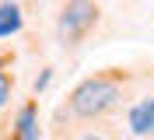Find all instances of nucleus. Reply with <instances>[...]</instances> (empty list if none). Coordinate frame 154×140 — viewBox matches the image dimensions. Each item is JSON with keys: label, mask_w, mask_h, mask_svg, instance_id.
I'll return each instance as SVG.
<instances>
[{"label": "nucleus", "mask_w": 154, "mask_h": 140, "mask_svg": "<svg viewBox=\"0 0 154 140\" xmlns=\"http://www.w3.org/2000/svg\"><path fill=\"white\" fill-rule=\"evenodd\" d=\"M21 28V7L18 4H0V39L14 35Z\"/></svg>", "instance_id": "obj_5"}, {"label": "nucleus", "mask_w": 154, "mask_h": 140, "mask_svg": "<svg viewBox=\"0 0 154 140\" xmlns=\"http://www.w3.org/2000/svg\"><path fill=\"white\" fill-rule=\"evenodd\" d=\"M95 18H98V7L91 0H70L63 7V14H60V39L63 42H77L88 28L95 25Z\"/></svg>", "instance_id": "obj_2"}, {"label": "nucleus", "mask_w": 154, "mask_h": 140, "mask_svg": "<svg viewBox=\"0 0 154 140\" xmlns=\"http://www.w3.org/2000/svg\"><path fill=\"white\" fill-rule=\"evenodd\" d=\"M130 130H133L137 137H151L154 133V95L130 109Z\"/></svg>", "instance_id": "obj_3"}, {"label": "nucleus", "mask_w": 154, "mask_h": 140, "mask_svg": "<svg viewBox=\"0 0 154 140\" xmlns=\"http://www.w3.org/2000/svg\"><path fill=\"white\" fill-rule=\"evenodd\" d=\"M49 77H53V74H49V70H46V74H42V77H38V81H35V91H42V88H46V84H49Z\"/></svg>", "instance_id": "obj_7"}, {"label": "nucleus", "mask_w": 154, "mask_h": 140, "mask_svg": "<svg viewBox=\"0 0 154 140\" xmlns=\"http://www.w3.org/2000/svg\"><path fill=\"white\" fill-rule=\"evenodd\" d=\"M81 140H102V137H81Z\"/></svg>", "instance_id": "obj_8"}, {"label": "nucleus", "mask_w": 154, "mask_h": 140, "mask_svg": "<svg viewBox=\"0 0 154 140\" xmlns=\"http://www.w3.org/2000/svg\"><path fill=\"white\" fill-rule=\"evenodd\" d=\"M18 140H38V123H35V105H25L18 112Z\"/></svg>", "instance_id": "obj_4"}, {"label": "nucleus", "mask_w": 154, "mask_h": 140, "mask_svg": "<svg viewBox=\"0 0 154 140\" xmlns=\"http://www.w3.org/2000/svg\"><path fill=\"white\" fill-rule=\"evenodd\" d=\"M151 137H154V133H151Z\"/></svg>", "instance_id": "obj_9"}, {"label": "nucleus", "mask_w": 154, "mask_h": 140, "mask_svg": "<svg viewBox=\"0 0 154 140\" xmlns=\"http://www.w3.org/2000/svg\"><path fill=\"white\" fill-rule=\"evenodd\" d=\"M11 98V81H7V74H4V70H0V105L7 102Z\"/></svg>", "instance_id": "obj_6"}, {"label": "nucleus", "mask_w": 154, "mask_h": 140, "mask_svg": "<svg viewBox=\"0 0 154 140\" xmlns=\"http://www.w3.org/2000/svg\"><path fill=\"white\" fill-rule=\"evenodd\" d=\"M116 102H119V84L109 81V77H91V81H84L70 95V109L77 116H88V119L105 116Z\"/></svg>", "instance_id": "obj_1"}]
</instances>
